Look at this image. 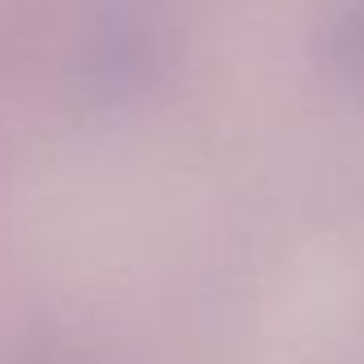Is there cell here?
Segmentation results:
<instances>
[{
  "label": "cell",
  "mask_w": 364,
  "mask_h": 364,
  "mask_svg": "<svg viewBox=\"0 0 364 364\" xmlns=\"http://www.w3.org/2000/svg\"><path fill=\"white\" fill-rule=\"evenodd\" d=\"M26 364H77V360H65V355H39V360H26Z\"/></svg>",
  "instance_id": "obj_2"
},
{
  "label": "cell",
  "mask_w": 364,
  "mask_h": 364,
  "mask_svg": "<svg viewBox=\"0 0 364 364\" xmlns=\"http://www.w3.org/2000/svg\"><path fill=\"white\" fill-rule=\"evenodd\" d=\"M321 56H326L334 82L364 90V0H343L338 18H330Z\"/></svg>",
  "instance_id": "obj_1"
}]
</instances>
